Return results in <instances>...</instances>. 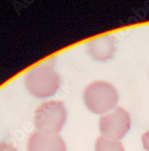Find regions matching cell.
I'll return each mask as SVG.
<instances>
[{"label":"cell","instance_id":"ba28073f","mask_svg":"<svg viewBox=\"0 0 149 151\" xmlns=\"http://www.w3.org/2000/svg\"><path fill=\"white\" fill-rule=\"evenodd\" d=\"M0 151H18L12 144L6 142L0 143Z\"/></svg>","mask_w":149,"mask_h":151},{"label":"cell","instance_id":"7a4b0ae2","mask_svg":"<svg viewBox=\"0 0 149 151\" xmlns=\"http://www.w3.org/2000/svg\"><path fill=\"white\" fill-rule=\"evenodd\" d=\"M67 110L60 101H48L42 103L34 111L33 123L39 132L57 134L65 123Z\"/></svg>","mask_w":149,"mask_h":151},{"label":"cell","instance_id":"277c9868","mask_svg":"<svg viewBox=\"0 0 149 151\" xmlns=\"http://www.w3.org/2000/svg\"><path fill=\"white\" fill-rule=\"evenodd\" d=\"M130 116L125 109L116 107L113 112L100 118L99 130L108 139H122L130 128Z\"/></svg>","mask_w":149,"mask_h":151},{"label":"cell","instance_id":"9c48e42d","mask_svg":"<svg viewBox=\"0 0 149 151\" xmlns=\"http://www.w3.org/2000/svg\"><path fill=\"white\" fill-rule=\"evenodd\" d=\"M142 140L144 149L146 151H149V131H148V132H146L145 133L142 134Z\"/></svg>","mask_w":149,"mask_h":151},{"label":"cell","instance_id":"6da1fadb","mask_svg":"<svg viewBox=\"0 0 149 151\" xmlns=\"http://www.w3.org/2000/svg\"><path fill=\"white\" fill-rule=\"evenodd\" d=\"M24 81L29 92L40 98L53 95L61 83L59 75L49 64H40L31 69L25 74Z\"/></svg>","mask_w":149,"mask_h":151},{"label":"cell","instance_id":"8992f818","mask_svg":"<svg viewBox=\"0 0 149 151\" xmlns=\"http://www.w3.org/2000/svg\"><path fill=\"white\" fill-rule=\"evenodd\" d=\"M87 50L94 60L106 61L116 52L114 36L107 35L94 39L88 43Z\"/></svg>","mask_w":149,"mask_h":151},{"label":"cell","instance_id":"5b68a950","mask_svg":"<svg viewBox=\"0 0 149 151\" xmlns=\"http://www.w3.org/2000/svg\"><path fill=\"white\" fill-rule=\"evenodd\" d=\"M27 151H67L65 143L57 134L36 131L30 135L27 143Z\"/></svg>","mask_w":149,"mask_h":151},{"label":"cell","instance_id":"3957f363","mask_svg":"<svg viewBox=\"0 0 149 151\" xmlns=\"http://www.w3.org/2000/svg\"><path fill=\"white\" fill-rule=\"evenodd\" d=\"M118 93L111 83L96 81L90 83L83 92L84 103L91 112L97 114L112 110L118 101Z\"/></svg>","mask_w":149,"mask_h":151},{"label":"cell","instance_id":"52a82bcc","mask_svg":"<svg viewBox=\"0 0 149 151\" xmlns=\"http://www.w3.org/2000/svg\"><path fill=\"white\" fill-rule=\"evenodd\" d=\"M95 151H125L123 144L116 140L108 139L100 136L97 138L95 144Z\"/></svg>","mask_w":149,"mask_h":151}]
</instances>
